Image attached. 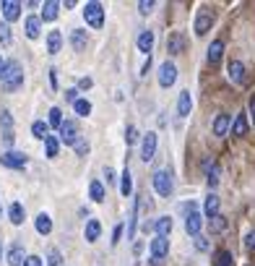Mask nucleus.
I'll list each match as a JSON object with an SVG mask.
<instances>
[{
    "label": "nucleus",
    "instance_id": "obj_1",
    "mask_svg": "<svg viewBox=\"0 0 255 266\" xmlns=\"http://www.w3.org/2000/svg\"><path fill=\"white\" fill-rule=\"evenodd\" d=\"M0 81H3V89L5 91H16L18 86L24 84V68L18 60H5L3 63V71H0Z\"/></svg>",
    "mask_w": 255,
    "mask_h": 266
},
{
    "label": "nucleus",
    "instance_id": "obj_2",
    "mask_svg": "<svg viewBox=\"0 0 255 266\" xmlns=\"http://www.w3.org/2000/svg\"><path fill=\"white\" fill-rule=\"evenodd\" d=\"M84 18H86V24L91 26V29H102V24H104V8L102 3H86L84 8Z\"/></svg>",
    "mask_w": 255,
    "mask_h": 266
},
{
    "label": "nucleus",
    "instance_id": "obj_3",
    "mask_svg": "<svg viewBox=\"0 0 255 266\" xmlns=\"http://www.w3.org/2000/svg\"><path fill=\"white\" fill-rule=\"evenodd\" d=\"M154 188H157V193L164 196V198L172 196V190H175V183H172L169 170H157V172H154Z\"/></svg>",
    "mask_w": 255,
    "mask_h": 266
},
{
    "label": "nucleus",
    "instance_id": "obj_4",
    "mask_svg": "<svg viewBox=\"0 0 255 266\" xmlns=\"http://www.w3.org/2000/svg\"><path fill=\"white\" fill-rule=\"evenodd\" d=\"M175 81H177V66H175V63H169V60H164L159 66V86L169 89Z\"/></svg>",
    "mask_w": 255,
    "mask_h": 266
},
{
    "label": "nucleus",
    "instance_id": "obj_5",
    "mask_svg": "<svg viewBox=\"0 0 255 266\" xmlns=\"http://www.w3.org/2000/svg\"><path fill=\"white\" fill-rule=\"evenodd\" d=\"M157 144H159V136L149 131L143 136V141H141V159L143 162H151L154 159V154H157Z\"/></svg>",
    "mask_w": 255,
    "mask_h": 266
},
{
    "label": "nucleus",
    "instance_id": "obj_6",
    "mask_svg": "<svg viewBox=\"0 0 255 266\" xmlns=\"http://www.w3.org/2000/svg\"><path fill=\"white\" fill-rule=\"evenodd\" d=\"M169 253V237H154L151 240V264H161V259Z\"/></svg>",
    "mask_w": 255,
    "mask_h": 266
},
{
    "label": "nucleus",
    "instance_id": "obj_7",
    "mask_svg": "<svg viewBox=\"0 0 255 266\" xmlns=\"http://www.w3.org/2000/svg\"><path fill=\"white\" fill-rule=\"evenodd\" d=\"M78 139H81V136H78V125L73 123V120H63L60 123V141L68 144V146H73Z\"/></svg>",
    "mask_w": 255,
    "mask_h": 266
},
{
    "label": "nucleus",
    "instance_id": "obj_8",
    "mask_svg": "<svg viewBox=\"0 0 255 266\" xmlns=\"http://www.w3.org/2000/svg\"><path fill=\"white\" fill-rule=\"evenodd\" d=\"M0 162L5 164V167H13V170H24L26 162H29V157H26L24 152H5L3 157H0Z\"/></svg>",
    "mask_w": 255,
    "mask_h": 266
},
{
    "label": "nucleus",
    "instance_id": "obj_9",
    "mask_svg": "<svg viewBox=\"0 0 255 266\" xmlns=\"http://www.w3.org/2000/svg\"><path fill=\"white\" fill-rule=\"evenodd\" d=\"M0 11H3L5 24H11L21 16V3H18V0H3V3H0Z\"/></svg>",
    "mask_w": 255,
    "mask_h": 266
},
{
    "label": "nucleus",
    "instance_id": "obj_10",
    "mask_svg": "<svg viewBox=\"0 0 255 266\" xmlns=\"http://www.w3.org/2000/svg\"><path fill=\"white\" fill-rule=\"evenodd\" d=\"M214 26V13L211 11H200L198 16H195V34L198 37H203V34H208V29Z\"/></svg>",
    "mask_w": 255,
    "mask_h": 266
},
{
    "label": "nucleus",
    "instance_id": "obj_11",
    "mask_svg": "<svg viewBox=\"0 0 255 266\" xmlns=\"http://www.w3.org/2000/svg\"><path fill=\"white\" fill-rule=\"evenodd\" d=\"M203 170H206V183H208V188H216V186H219V175H222V167H219V162L206 159V162H203Z\"/></svg>",
    "mask_w": 255,
    "mask_h": 266
},
{
    "label": "nucleus",
    "instance_id": "obj_12",
    "mask_svg": "<svg viewBox=\"0 0 255 266\" xmlns=\"http://www.w3.org/2000/svg\"><path fill=\"white\" fill-rule=\"evenodd\" d=\"M182 50H185V34H182V32H172L169 39H167V52L169 55H182Z\"/></svg>",
    "mask_w": 255,
    "mask_h": 266
},
{
    "label": "nucleus",
    "instance_id": "obj_13",
    "mask_svg": "<svg viewBox=\"0 0 255 266\" xmlns=\"http://www.w3.org/2000/svg\"><path fill=\"white\" fill-rule=\"evenodd\" d=\"M229 128H232V115H216V120H214V136H219V139H224L226 133H229Z\"/></svg>",
    "mask_w": 255,
    "mask_h": 266
},
{
    "label": "nucleus",
    "instance_id": "obj_14",
    "mask_svg": "<svg viewBox=\"0 0 255 266\" xmlns=\"http://www.w3.org/2000/svg\"><path fill=\"white\" fill-rule=\"evenodd\" d=\"M200 225H203V219H200V214H198V209H193V212H188V217H185V230L190 232V235H200Z\"/></svg>",
    "mask_w": 255,
    "mask_h": 266
},
{
    "label": "nucleus",
    "instance_id": "obj_15",
    "mask_svg": "<svg viewBox=\"0 0 255 266\" xmlns=\"http://www.w3.org/2000/svg\"><path fill=\"white\" fill-rule=\"evenodd\" d=\"M58 11H60V3H58V0H47V3H42V16H39V21H55V18H58Z\"/></svg>",
    "mask_w": 255,
    "mask_h": 266
},
{
    "label": "nucleus",
    "instance_id": "obj_16",
    "mask_svg": "<svg viewBox=\"0 0 255 266\" xmlns=\"http://www.w3.org/2000/svg\"><path fill=\"white\" fill-rule=\"evenodd\" d=\"M226 73H229V78L234 81V84H242V81H245V66H242L240 60H229Z\"/></svg>",
    "mask_w": 255,
    "mask_h": 266
},
{
    "label": "nucleus",
    "instance_id": "obj_17",
    "mask_svg": "<svg viewBox=\"0 0 255 266\" xmlns=\"http://www.w3.org/2000/svg\"><path fill=\"white\" fill-rule=\"evenodd\" d=\"M86 42H89V37L84 29H73L70 32V44H73V50L76 52H84L86 50Z\"/></svg>",
    "mask_w": 255,
    "mask_h": 266
},
{
    "label": "nucleus",
    "instance_id": "obj_18",
    "mask_svg": "<svg viewBox=\"0 0 255 266\" xmlns=\"http://www.w3.org/2000/svg\"><path fill=\"white\" fill-rule=\"evenodd\" d=\"M39 34H42L39 16H29V18H26V37H29V39H36Z\"/></svg>",
    "mask_w": 255,
    "mask_h": 266
},
{
    "label": "nucleus",
    "instance_id": "obj_19",
    "mask_svg": "<svg viewBox=\"0 0 255 266\" xmlns=\"http://www.w3.org/2000/svg\"><path fill=\"white\" fill-rule=\"evenodd\" d=\"M190 110H193V99H190V91H182L180 99H177V113H180V117H188Z\"/></svg>",
    "mask_w": 255,
    "mask_h": 266
},
{
    "label": "nucleus",
    "instance_id": "obj_20",
    "mask_svg": "<svg viewBox=\"0 0 255 266\" xmlns=\"http://www.w3.org/2000/svg\"><path fill=\"white\" fill-rule=\"evenodd\" d=\"M222 55H224V42H222V39H214L211 47H208V63H211V66H216V63L222 60Z\"/></svg>",
    "mask_w": 255,
    "mask_h": 266
},
{
    "label": "nucleus",
    "instance_id": "obj_21",
    "mask_svg": "<svg viewBox=\"0 0 255 266\" xmlns=\"http://www.w3.org/2000/svg\"><path fill=\"white\" fill-rule=\"evenodd\" d=\"M138 50L143 55H151V50H154V32H141L138 34Z\"/></svg>",
    "mask_w": 255,
    "mask_h": 266
},
{
    "label": "nucleus",
    "instance_id": "obj_22",
    "mask_svg": "<svg viewBox=\"0 0 255 266\" xmlns=\"http://www.w3.org/2000/svg\"><path fill=\"white\" fill-rule=\"evenodd\" d=\"M99 232H102L99 219H89V222H86V243H96L99 240Z\"/></svg>",
    "mask_w": 255,
    "mask_h": 266
},
{
    "label": "nucleus",
    "instance_id": "obj_23",
    "mask_svg": "<svg viewBox=\"0 0 255 266\" xmlns=\"http://www.w3.org/2000/svg\"><path fill=\"white\" fill-rule=\"evenodd\" d=\"M60 47H63V34L60 32H50L47 34V52L50 55H58Z\"/></svg>",
    "mask_w": 255,
    "mask_h": 266
},
{
    "label": "nucleus",
    "instance_id": "obj_24",
    "mask_svg": "<svg viewBox=\"0 0 255 266\" xmlns=\"http://www.w3.org/2000/svg\"><path fill=\"white\" fill-rule=\"evenodd\" d=\"M36 232H39V235H50L52 232V219H50V214H39V217H36Z\"/></svg>",
    "mask_w": 255,
    "mask_h": 266
},
{
    "label": "nucleus",
    "instance_id": "obj_25",
    "mask_svg": "<svg viewBox=\"0 0 255 266\" xmlns=\"http://www.w3.org/2000/svg\"><path fill=\"white\" fill-rule=\"evenodd\" d=\"M226 225H229V222H226V217H224V214H214L211 219H208V230H211L214 235H216V232H224V230H226Z\"/></svg>",
    "mask_w": 255,
    "mask_h": 266
},
{
    "label": "nucleus",
    "instance_id": "obj_26",
    "mask_svg": "<svg viewBox=\"0 0 255 266\" xmlns=\"http://www.w3.org/2000/svg\"><path fill=\"white\" fill-rule=\"evenodd\" d=\"M154 230H157L159 237H167L172 232V219L169 217H159L157 222H154Z\"/></svg>",
    "mask_w": 255,
    "mask_h": 266
},
{
    "label": "nucleus",
    "instance_id": "obj_27",
    "mask_svg": "<svg viewBox=\"0 0 255 266\" xmlns=\"http://www.w3.org/2000/svg\"><path fill=\"white\" fill-rule=\"evenodd\" d=\"M24 248L21 245H13L11 251H8V266H24Z\"/></svg>",
    "mask_w": 255,
    "mask_h": 266
},
{
    "label": "nucleus",
    "instance_id": "obj_28",
    "mask_svg": "<svg viewBox=\"0 0 255 266\" xmlns=\"http://www.w3.org/2000/svg\"><path fill=\"white\" fill-rule=\"evenodd\" d=\"M8 217H11L13 225H24V206L18 204V201H13V204L8 206Z\"/></svg>",
    "mask_w": 255,
    "mask_h": 266
},
{
    "label": "nucleus",
    "instance_id": "obj_29",
    "mask_svg": "<svg viewBox=\"0 0 255 266\" xmlns=\"http://www.w3.org/2000/svg\"><path fill=\"white\" fill-rule=\"evenodd\" d=\"M203 212H206V217L211 219L214 214H219V196H214V193H208V198H206V204H203Z\"/></svg>",
    "mask_w": 255,
    "mask_h": 266
},
{
    "label": "nucleus",
    "instance_id": "obj_30",
    "mask_svg": "<svg viewBox=\"0 0 255 266\" xmlns=\"http://www.w3.org/2000/svg\"><path fill=\"white\" fill-rule=\"evenodd\" d=\"M248 133V117H245L242 113L234 117V125H232V136H245Z\"/></svg>",
    "mask_w": 255,
    "mask_h": 266
},
{
    "label": "nucleus",
    "instance_id": "obj_31",
    "mask_svg": "<svg viewBox=\"0 0 255 266\" xmlns=\"http://www.w3.org/2000/svg\"><path fill=\"white\" fill-rule=\"evenodd\" d=\"M32 136H34V139H47V136H50V125L47 123H44V120H36L34 125H32Z\"/></svg>",
    "mask_w": 255,
    "mask_h": 266
},
{
    "label": "nucleus",
    "instance_id": "obj_32",
    "mask_svg": "<svg viewBox=\"0 0 255 266\" xmlns=\"http://www.w3.org/2000/svg\"><path fill=\"white\" fill-rule=\"evenodd\" d=\"M44 152H47L50 159H55V157H58V152H60V141L55 139V136H47V139H44Z\"/></svg>",
    "mask_w": 255,
    "mask_h": 266
},
{
    "label": "nucleus",
    "instance_id": "obj_33",
    "mask_svg": "<svg viewBox=\"0 0 255 266\" xmlns=\"http://www.w3.org/2000/svg\"><path fill=\"white\" fill-rule=\"evenodd\" d=\"M120 178H123V183H120V190H123V196L128 198V196H130V193H133V180H130V170H128V167H125Z\"/></svg>",
    "mask_w": 255,
    "mask_h": 266
},
{
    "label": "nucleus",
    "instance_id": "obj_34",
    "mask_svg": "<svg viewBox=\"0 0 255 266\" xmlns=\"http://www.w3.org/2000/svg\"><path fill=\"white\" fill-rule=\"evenodd\" d=\"M89 193H91V198H94L96 204H102V201H104V186H102L99 180H94V183L89 186Z\"/></svg>",
    "mask_w": 255,
    "mask_h": 266
},
{
    "label": "nucleus",
    "instance_id": "obj_35",
    "mask_svg": "<svg viewBox=\"0 0 255 266\" xmlns=\"http://www.w3.org/2000/svg\"><path fill=\"white\" fill-rule=\"evenodd\" d=\"M0 128H3L5 133H13V115L8 113V110H0Z\"/></svg>",
    "mask_w": 255,
    "mask_h": 266
},
{
    "label": "nucleus",
    "instance_id": "obj_36",
    "mask_svg": "<svg viewBox=\"0 0 255 266\" xmlns=\"http://www.w3.org/2000/svg\"><path fill=\"white\" fill-rule=\"evenodd\" d=\"M135 217H138V198H135L133 212H130V219H128V240H133V235H135Z\"/></svg>",
    "mask_w": 255,
    "mask_h": 266
},
{
    "label": "nucleus",
    "instance_id": "obj_37",
    "mask_svg": "<svg viewBox=\"0 0 255 266\" xmlns=\"http://www.w3.org/2000/svg\"><path fill=\"white\" fill-rule=\"evenodd\" d=\"M73 110H76V115L86 117L91 113V102H89V99H76V102H73Z\"/></svg>",
    "mask_w": 255,
    "mask_h": 266
},
{
    "label": "nucleus",
    "instance_id": "obj_38",
    "mask_svg": "<svg viewBox=\"0 0 255 266\" xmlns=\"http://www.w3.org/2000/svg\"><path fill=\"white\" fill-rule=\"evenodd\" d=\"M216 266H234V256L229 251H219L216 253Z\"/></svg>",
    "mask_w": 255,
    "mask_h": 266
},
{
    "label": "nucleus",
    "instance_id": "obj_39",
    "mask_svg": "<svg viewBox=\"0 0 255 266\" xmlns=\"http://www.w3.org/2000/svg\"><path fill=\"white\" fill-rule=\"evenodd\" d=\"M0 44H3V47L11 44V26L8 24H0Z\"/></svg>",
    "mask_w": 255,
    "mask_h": 266
},
{
    "label": "nucleus",
    "instance_id": "obj_40",
    "mask_svg": "<svg viewBox=\"0 0 255 266\" xmlns=\"http://www.w3.org/2000/svg\"><path fill=\"white\" fill-rule=\"evenodd\" d=\"M193 243H195V248H198L200 253H206L208 248H211V243H208V237H203V235H195V237H193Z\"/></svg>",
    "mask_w": 255,
    "mask_h": 266
},
{
    "label": "nucleus",
    "instance_id": "obj_41",
    "mask_svg": "<svg viewBox=\"0 0 255 266\" xmlns=\"http://www.w3.org/2000/svg\"><path fill=\"white\" fill-rule=\"evenodd\" d=\"M47 264H50V266H60V264H63V256H60L58 248H50V253H47Z\"/></svg>",
    "mask_w": 255,
    "mask_h": 266
},
{
    "label": "nucleus",
    "instance_id": "obj_42",
    "mask_svg": "<svg viewBox=\"0 0 255 266\" xmlns=\"http://www.w3.org/2000/svg\"><path fill=\"white\" fill-rule=\"evenodd\" d=\"M60 123H63V113H60L58 107H52L50 110V125L52 128H60Z\"/></svg>",
    "mask_w": 255,
    "mask_h": 266
},
{
    "label": "nucleus",
    "instance_id": "obj_43",
    "mask_svg": "<svg viewBox=\"0 0 255 266\" xmlns=\"http://www.w3.org/2000/svg\"><path fill=\"white\" fill-rule=\"evenodd\" d=\"M135 141H138V131H135V125H128V131H125V144L133 146Z\"/></svg>",
    "mask_w": 255,
    "mask_h": 266
},
{
    "label": "nucleus",
    "instance_id": "obj_44",
    "mask_svg": "<svg viewBox=\"0 0 255 266\" xmlns=\"http://www.w3.org/2000/svg\"><path fill=\"white\" fill-rule=\"evenodd\" d=\"M73 149H76V154H78V157H86V154H89V141L78 139L76 144H73Z\"/></svg>",
    "mask_w": 255,
    "mask_h": 266
},
{
    "label": "nucleus",
    "instance_id": "obj_45",
    "mask_svg": "<svg viewBox=\"0 0 255 266\" xmlns=\"http://www.w3.org/2000/svg\"><path fill=\"white\" fill-rule=\"evenodd\" d=\"M245 248H248L250 253H255V230H250L248 235H245Z\"/></svg>",
    "mask_w": 255,
    "mask_h": 266
},
{
    "label": "nucleus",
    "instance_id": "obj_46",
    "mask_svg": "<svg viewBox=\"0 0 255 266\" xmlns=\"http://www.w3.org/2000/svg\"><path fill=\"white\" fill-rule=\"evenodd\" d=\"M138 11H141L143 16H149V13L154 11V0H141V3H138Z\"/></svg>",
    "mask_w": 255,
    "mask_h": 266
},
{
    "label": "nucleus",
    "instance_id": "obj_47",
    "mask_svg": "<svg viewBox=\"0 0 255 266\" xmlns=\"http://www.w3.org/2000/svg\"><path fill=\"white\" fill-rule=\"evenodd\" d=\"M24 266H42V259H39V256H26Z\"/></svg>",
    "mask_w": 255,
    "mask_h": 266
},
{
    "label": "nucleus",
    "instance_id": "obj_48",
    "mask_svg": "<svg viewBox=\"0 0 255 266\" xmlns=\"http://www.w3.org/2000/svg\"><path fill=\"white\" fill-rule=\"evenodd\" d=\"M120 235H123V225H117V227H115V232H112V245L120 243Z\"/></svg>",
    "mask_w": 255,
    "mask_h": 266
},
{
    "label": "nucleus",
    "instance_id": "obj_49",
    "mask_svg": "<svg viewBox=\"0 0 255 266\" xmlns=\"http://www.w3.org/2000/svg\"><path fill=\"white\" fill-rule=\"evenodd\" d=\"M65 99H68V102H76V99H78V89H68L65 91Z\"/></svg>",
    "mask_w": 255,
    "mask_h": 266
},
{
    "label": "nucleus",
    "instance_id": "obj_50",
    "mask_svg": "<svg viewBox=\"0 0 255 266\" xmlns=\"http://www.w3.org/2000/svg\"><path fill=\"white\" fill-rule=\"evenodd\" d=\"M91 84H94V81H91V78L86 76V78H81V81H78V89H91Z\"/></svg>",
    "mask_w": 255,
    "mask_h": 266
},
{
    "label": "nucleus",
    "instance_id": "obj_51",
    "mask_svg": "<svg viewBox=\"0 0 255 266\" xmlns=\"http://www.w3.org/2000/svg\"><path fill=\"white\" fill-rule=\"evenodd\" d=\"M50 84H52V89H58V71H50Z\"/></svg>",
    "mask_w": 255,
    "mask_h": 266
},
{
    "label": "nucleus",
    "instance_id": "obj_52",
    "mask_svg": "<svg viewBox=\"0 0 255 266\" xmlns=\"http://www.w3.org/2000/svg\"><path fill=\"white\" fill-rule=\"evenodd\" d=\"M250 110H253V117H255V94L250 97Z\"/></svg>",
    "mask_w": 255,
    "mask_h": 266
},
{
    "label": "nucleus",
    "instance_id": "obj_53",
    "mask_svg": "<svg viewBox=\"0 0 255 266\" xmlns=\"http://www.w3.org/2000/svg\"><path fill=\"white\" fill-rule=\"evenodd\" d=\"M0 261H3V245H0Z\"/></svg>",
    "mask_w": 255,
    "mask_h": 266
},
{
    "label": "nucleus",
    "instance_id": "obj_54",
    "mask_svg": "<svg viewBox=\"0 0 255 266\" xmlns=\"http://www.w3.org/2000/svg\"><path fill=\"white\" fill-rule=\"evenodd\" d=\"M0 71H3V58H0Z\"/></svg>",
    "mask_w": 255,
    "mask_h": 266
}]
</instances>
